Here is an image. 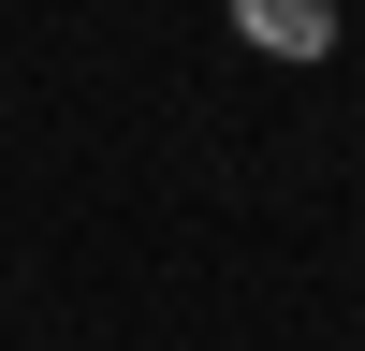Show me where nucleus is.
<instances>
[{
  "label": "nucleus",
  "mask_w": 365,
  "mask_h": 351,
  "mask_svg": "<svg viewBox=\"0 0 365 351\" xmlns=\"http://www.w3.org/2000/svg\"><path fill=\"white\" fill-rule=\"evenodd\" d=\"M234 29L263 58H336V0H234Z\"/></svg>",
  "instance_id": "obj_1"
}]
</instances>
